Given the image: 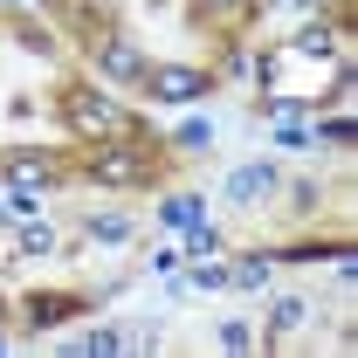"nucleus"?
I'll return each mask as SVG.
<instances>
[{
  "label": "nucleus",
  "instance_id": "obj_1",
  "mask_svg": "<svg viewBox=\"0 0 358 358\" xmlns=\"http://www.w3.org/2000/svg\"><path fill=\"white\" fill-rule=\"evenodd\" d=\"M152 90H159V96H166V103H193V96H200V76H193V69H152Z\"/></svg>",
  "mask_w": 358,
  "mask_h": 358
},
{
  "label": "nucleus",
  "instance_id": "obj_2",
  "mask_svg": "<svg viewBox=\"0 0 358 358\" xmlns=\"http://www.w3.org/2000/svg\"><path fill=\"white\" fill-rule=\"evenodd\" d=\"M138 173H145V166H138V159H117V152H103V159H96V179H117V186H131Z\"/></svg>",
  "mask_w": 358,
  "mask_h": 358
},
{
  "label": "nucleus",
  "instance_id": "obj_3",
  "mask_svg": "<svg viewBox=\"0 0 358 358\" xmlns=\"http://www.w3.org/2000/svg\"><path fill=\"white\" fill-rule=\"evenodd\" d=\"M76 124H83V131H110V124H117V110H110V103H76Z\"/></svg>",
  "mask_w": 358,
  "mask_h": 358
},
{
  "label": "nucleus",
  "instance_id": "obj_4",
  "mask_svg": "<svg viewBox=\"0 0 358 358\" xmlns=\"http://www.w3.org/2000/svg\"><path fill=\"white\" fill-rule=\"evenodd\" d=\"M103 69H110V76H138V48L110 42V48H103Z\"/></svg>",
  "mask_w": 358,
  "mask_h": 358
},
{
  "label": "nucleus",
  "instance_id": "obj_5",
  "mask_svg": "<svg viewBox=\"0 0 358 358\" xmlns=\"http://www.w3.org/2000/svg\"><path fill=\"white\" fill-rule=\"evenodd\" d=\"M69 310H76L69 296H35V324H62Z\"/></svg>",
  "mask_w": 358,
  "mask_h": 358
},
{
  "label": "nucleus",
  "instance_id": "obj_6",
  "mask_svg": "<svg viewBox=\"0 0 358 358\" xmlns=\"http://www.w3.org/2000/svg\"><path fill=\"white\" fill-rule=\"evenodd\" d=\"M166 221H179V227H193V221H200V207H193V200H173V207H166Z\"/></svg>",
  "mask_w": 358,
  "mask_h": 358
},
{
  "label": "nucleus",
  "instance_id": "obj_7",
  "mask_svg": "<svg viewBox=\"0 0 358 358\" xmlns=\"http://www.w3.org/2000/svg\"><path fill=\"white\" fill-rule=\"evenodd\" d=\"M268 186H275L268 173H241V179H234V193H268Z\"/></svg>",
  "mask_w": 358,
  "mask_h": 358
}]
</instances>
